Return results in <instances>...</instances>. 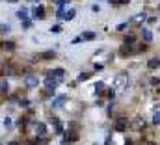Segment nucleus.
Listing matches in <instances>:
<instances>
[{"instance_id":"nucleus-32","label":"nucleus","mask_w":160,"mask_h":145,"mask_svg":"<svg viewBox=\"0 0 160 145\" xmlns=\"http://www.w3.org/2000/svg\"><path fill=\"white\" fill-rule=\"evenodd\" d=\"M9 2H17V0H9Z\"/></svg>"},{"instance_id":"nucleus-26","label":"nucleus","mask_w":160,"mask_h":145,"mask_svg":"<svg viewBox=\"0 0 160 145\" xmlns=\"http://www.w3.org/2000/svg\"><path fill=\"white\" fill-rule=\"evenodd\" d=\"M88 78H89V74H88V73H82V74L78 76V80H88Z\"/></svg>"},{"instance_id":"nucleus-19","label":"nucleus","mask_w":160,"mask_h":145,"mask_svg":"<svg viewBox=\"0 0 160 145\" xmlns=\"http://www.w3.org/2000/svg\"><path fill=\"white\" fill-rule=\"evenodd\" d=\"M41 58H45V60H51V58H54V52L51 50V52H43L41 54Z\"/></svg>"},{"instance_id":"nucleus-21","label":"nucleus","mask_w":160,"mask_h":145,"mask_svg":"<svg viewBox=\"0 0 160 145\" xmlns=\"http://www.w3.org/2000/svg\"><path fill=\"white\" fill-rule=\"evenodd\" d=\"M4 48H8V50H13V48H15V45H13L11 41H6V43H4Z\"/></svg>"},{"instance_id":"nucleus-27","label":"nucleus","mask_w":160,"mask_h":145,"mask_svg":"<svg viewBox=\"0 0 160 145\" xmlns=\"http://www.w3.org/2000/svg\"><path fill=\"white\" fill-rule=\"evenodd\" d=\"M22 26L24 28H30V26H32V22H30V21H22Z\"/></svg>"},{"instance_id":"nucleus-25","label":"nucleus","mask_w":160,"mask_h":145,"mask_svg":"<svg viewBox=\"0 0 160 145\" xmlns=\"http://www.w3.org/2000/svg\"><path fill=\"white\" fill-rule=\"evenodd\" d=\"M132 43H134V37L132 36H128L127 39H125V45H132Z\"/></svg>"},{"instance_id":"nucleus-5","label":"nucleus","mask_w":160,"mask_h":145,"mask_svg":"<svg viewBox=\"0 0 160 145\" xmlns=\"http://www.w3.org/2000/svg\"><path fill=\"white\" fill-rule=\"evenodd\" d=\"M34 19H45V8L43 6L34 8Z\"/></svg>"},{"instance_id":"nucleus-6","label":"nucleus","mask_w":160,"mask_h":145,"mask_svg":"<svg viewBox=\"0 0 160 145\" xmlns=\"http://www.w3.org/2000/svg\"><path fill=\"white\" fill-rule=\"evenodd\" d=\"M65 95H62V97H56V99H54V101H52V108H60V106H62V104L63 102H65Z\"/></svg>"},{"instance_id":"nucleus-16","label":"nucleus","mask_w":160,"mask_h":145,"mask_svg":"<svg viewBox=\"0 0 160 145\" xmlns=\"http://www.w3.org/2000/svg\"><path fill=\"white\" fill-rule=\"evenodd\" d=\"M153 123H154V125H160V110H158V112H154V116H153Z\"/></svg>"},{"instance_id":"nucleus-1","label":"nucleus","mask_w":160,"mask_h":145,"mask_svg":"<svg viewBox=\"0 0 160 145\" xmlns=\"http://www.w3.org/2000/svg\"><path fill=\"white\" fill-rule=\"evenodd\" d=\"M34 128H36V134L39 138L47 136V125H45V123H36V125H34Z\"/></svg>"},{"instance_id":"nucleus-28","label":"nucleus","mask_w":160,"mask_h":145,"mask_svg":"<svg viewBox=\"0 0 160 145\" xmlns=\"http://www.w3.org/2000/svg\"><path fill=\"white\" fill-rule=\"evenodd\" d=\"M106 145H116V143H114V141H112V139H110V138H108V139H106Z\"/></svg>"},{"instance_id":"nucleus-12","label":"nucleus","mask_w":160,"mask_h":145,"mask_svg":"<svg viewBox=\"0 0 160 145\" xmlns=\"http://www.w3.org/2000/svg\"><path fill=\"white\" fill-rule=\"evenodd\" d=\"M52 125H54V130H56V134H62L63 128H62V123H60V119H52Z\"/></svg>"},{"instance_id":"nucleus-29","label":"nucleus","mask_w":160,"mask_h":145,"mask_svg":"<svg viewBox=\"0 0 160 145\" xmlns=\"http://www.w3.org/2000/svg\"><path fill=\"white\" fill-rule=\"evenodd\" d=\"M8 145H19V143H17V141H9Z\"/></svg>"},{"instance_id":"nucleus-15","label":"nucleus","mask_w":160,"mask_h":145,"mask_svg":"<svg viewBox=\"0 0 160 145\" xmlns=\"http://www.w3.org/2000/svg\"><path fill=\"white\" fill-rule=\"evenodd\" d=\"M74 15H76V11H74V9H69V11L65 13V21H73Z\"/></svg>"},{"instance_id":"nucleus-24","label":"nucleus","mask_w":160,"mask_h":145,"mask_svg":"<svg viewBox=\"0 0 160 145\" xmlns=\"http://www.w3.org/2000/svg\"><path fill=\"white\" fill-rule=\"evenodd\" d=\"M17 125H19V127H24V125H26V119H24V117H21V119H19V121H17Z\"/></svg>"},{"instance_id":"nucleus-20","label":"nucleus","mask_w":160,"mask_h":145,"mask_svg":"<svg viewBox=\"0 0 160 145\" xmlns=\"http://www.w3.org/2000/svg\"><path fill=\"white\" fill-rule=\"evenodd\" d=\"M4 128H11V119L4 117Z\"/></svg>"},{"instance_id":"nucleus-31","label":"nucleus","mask_w":160,"mask_h":145,"mask_svg":"<svg viewBox=\"0 0 160 145\" xmlns=\"http://www.w3.org/2000/svg\"><path fill=\"white\" fill-rule=\"evenodd\" d=\"M60 145H69V143H67V141H62V143H60Z\"/></svg>"},{"instance_id":"nucleus-3","label":"nucleus","mask_w":160,"mask_h":145,"mask_svg":"<svg viewBox=\"0 0 160 145\" xmlns=\"http://www.w3.org/2000/svg\"><path fill=\"white\" fill-rule=\"evenodd\" d=\"M45 86H47V91H54L56 86H58V82L52 76H47V78H45Z\"/></svg>"},{"instance_id":"nucleus-13","label":"nucleus","mask_w":160,"mask_h":145,"mask_svg":"<svg viewBox=\"0 0 160 145\" xmlns=\"http://www.w3.org/2000/svg\"><path fill=\"white\" fill-rule=\"evenodd\" d=\"M145 19H147V15H145V13H138L134 19H131V22H143Z\"/></svg>"},{"instance_id":"nucleus-30","label":"nucleus","mask_w":160,"mask_h":145,"mask_svg":"<svg viewBox=\"0 0 160 145\" xmlns=\"http://www.w3.org/2000/svg\"><path fill=\"white\" fill-rule=\"evenodd\" d=\"M125 145H132V141H131V139H128V141H125Z\"/></svg>"},{"instance_id":"nucleus-14","label":"nucleus","mask_w":160,"mask_h":145,"mask_svg":"<svg viewBox=\"0 0 160 145\" xmlns=\"http://www.w3.org/2000/svg\"><path fill=\"white\" fill-rule=\"evenodd\" d=\"M48 76H56V78H62L63 76V69H54V71L48 73Z\"/></svg>"},{"instance_id":"nucleus-33","label":"nucleus","mask_w":160,"mask_h":145,"mask_svg":"<svg viewBox=\"0 0 160 145\" xmlns=\"http://www.w3.org/2000/svg\"><path fill=\"white\" fill-rule=\"evenodd\" d=\"M30 2H36V0H30Z\"/></svg>"},{"instance_id":"nucleus-23","label":"nucleus","mask_w":160,"mask_h":145,"mask_svg":"<svg viewBox=\"0 0 160 145\" xmlns=\"http://www.w3.org/2000/svg\"><path fill=\"white\" fill-rule=\"evenodd\" d=\"M102 88H104V84H102V82H97V84H95V89H97L99 93H101V89H102Z\"/></svg>"},{"instance_id":"nucleus-8","label":"nucleus","mask_w":160,"mask_h":145,"mask_svg":"<svg viewBox=\"0 0 160 145\" xmlns=\"http://www.w3.org/2000/svg\"><path fill=\"white\" fill-rule=\"evenodd\" d=\"M17 17L21 19V21H28V9H26V8H21V9L17 11Z\"/></svg>"},{"instance_id":"nucleus-9","label":"nucleus","mask_w":160,"mask_h":145,"mask_svg":"<svg viewBox=\"0 0 160 145\" xmlns=\"http://www.w3.org/2000/svg\"><path fill=\"white\" fill-rule=\"evenodd\" d=\"M80 39H82V41H91V39H95V32H84L82 36H80Z\"/></svg>"},{"instance_id":"nucleus-2","label":"nucleus","mask_w":160,"mask_h":145,"mask_svg":"<svg viewBox=\"0 0 160 145\" xmlns=\"http://www.w3.org/2000/svg\"><path fill=\"white\" fill-rule=\"evenodd\" d=\"M24 84H26V88H37L39 80H37V76H34V74H28V76L24 78Z\"/></svg>"},{"instance_id":"nucleus-17","label":"nucleus","mask_w":160,"mask_h":145,"mask_svg":"<svg viewBox=\"0 0 160 145\" xmlns=\"http://www.w3.org/2000/svg\"><path fill=\"white\" fill-rule=\"evenodd\" d=\"M51 32L52 34H60L62 32V26H60V24H54V26H51Z\"/></svg>"},{"instance_id":"nucleus-22","label":"nucleus","mask_w":160,"mask_h":145,"mask_svg":"<svg viewBox=\"0 0 160 145\" xmlns=\"http://www.w3.org/2000/svg\"><path fill=\"white\" fill-rule=\"evenodd\" d=\"M0 89H2V93H8V82H6V80L2 82V86H0Z\"/></svg>"},{"instance_id":"nucleus-11","label":"nucleus","mask_w":160,"mask_h":145,"mask_svg":"<svg viewBox=\"0 0 160 145\" xmlns=\"http://www.w3.org/2000/svg\"><path fill=\"white\" fill-rule=\"evenodd\" d=\"M142 36H143V39H145V41L149 43V41L153 39V32H151L149 28H145V30H142Z\"/></svg>"},{"instance_id":"nucleus-4","label":"nucleus","mask_w":160,"mask_h":145,"mask_svg":"<svg viewBox=\"0 0 160 145\" xmlns=\"http://www.w3.org/2000/svg\"><path fill=\"white\" fill-rule=\"evenodd\" d=\"M127 125H128L127 119H125V117H119L117 121H116V130H117V132H123L125 128H127Z\"/></svg>"},{"instance_id":"nucleus-34","label":"nucleus","mask_w":160,"mask_h":145,"mask_svg":"<svg viewBox=\"0 0 160 145\" xmlns=\"http://www.w3.org/2000/svg\"><path fill=\"white\" fill-rule=\"evenodd\" d=\"M93 145H97V143H93Z\"/></svg>"},{"instance_id":"nucleus-10","label":"nucleus","mask_w":160,"mask_h":145,"mask_svg":"<svg viewBox=\"0 0 160 145\" xmlns=\"http://www.w3.org/2000/svg\"><path fill=\"white\" fill-rule=\"evenodd\" d=\"M158 65H160V60H158V58H151V60L147 62V67H149V69H156Z\"/></svg>"},{"instance_id":"nucleus-7","label":"nucleus","mask_w":160,"mask_h":145,"mask_svg":"<svg viewBox=\"0 0 160 145\" xmlns=\"http://www.w3.org/2000/svg\"><path fill=\"white\" fill-rule=\"evenodd\" d=\"M132 52H134V48H131V45H123L121 50H119L121 56H128V54H132Z\"/></svg>"},{"instance_id":"nucleus-18","label":"nucleus","mask_w":160,"mask_h":145,"mask_svg":"<svg viewBox=\"0 0 160 145\" xmlns=\"http://www.w3.org/2000/svg\"><path fill=\"white\" fill-rule=\"evenodd\" d=\"M9 32H11V26L4 22V24H2V34H9Z\"/></svg>"}]
</instances>
